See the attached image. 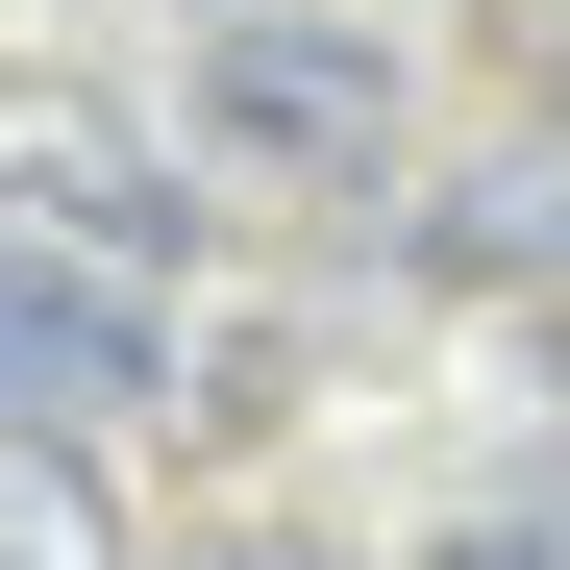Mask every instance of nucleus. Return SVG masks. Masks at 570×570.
<instances>
[{
	"instance_id": "1",
	"label": "nucleus",
	"mask_w": 570,
	"mask_h": 570,
	"mask_svg": "<svg viewBox=\"0 0 570 570\" xmlns=\"http://www.w3.org/2000/svg\"><path fill=\"white\" fill-rule=\"evenodd\" d=\"M174 372V273H125L50 174H0V422H125Z\"/></svg>"
},
{
	"instance_id": "2",
	"label": "nucleus",
	"mask_w": 570,
	"mask_h": 570,
	"mask_svg": "<svg viewBox=\"0 0 570 570\" xmlns=\"http://www.w3.org/2000/svg\"><path fill=\"white\" fill-rule=\"evenodd\" d=\"M199 174H248V199H372V174H397V50L372 26H224L199 50Z\"/></svg>"
},
{
	"instance_id": "3",
	"label": "nucleus",
	"mask_w": 570,
	"mask_h": 570,
	"mask_svg": "<svg viewBox=\"0 0 570 570\" xmlns=\"http://www.w3.org/2000/svg\"><path fill=\"white\" fill-rule=\"evenodd\" d=\"M422 273H446V298H570V100L422 199Z\"/></svg>"
},
{
	"instance_id": "4",
	"label": "nucleus",
	"mask_w": 570,
	"mask_h": 570,
	"mask_svg": "<svg viewBox=\"0 0 570 570\" xmlns=\"http://www.w3.org/2000/svg\"><path fill=\"white\" fill-rule=\"evenodd\" d=\"M0 570H125V521H100V422H0Z\"/></svg>"
},
{
	"instance_id": "5",
	"label": "nucleus",
	"mask_w": 570,
	"mask_h": 570,
	"mask_svg": "<svg viewBox=\"0 0 570 570\" xmlns=\"http://www.w3.org/2000/svg\"><path fill=\"white\" fill-rule=\"evenodd\" d=\"M446 570H570V497H521V521H471Z\"/></svg>"
},
{
	"instance_id": "6",
	"label": "nucleus",
	"mask_w": 570,
	"mask_h": 570,
	"mask_svg": "<svg viewBox=\"0 0 570 570\" xmlns=\"http://www.w3.org/2000/svg\"><path fill=\"white\" fill-rule=\"evenodd\" d=\"M497 26H521V50H570V0H497Z\"/></svg>"
},
{
	"instance_id": "7",
	"label": "nucleus",
	"mask_w": 570,
	"mask_h": 570,
	"mask_svg": "<svg viewBox=\"0 0 570 570\" xmlns=\"http://www.w3.org/2000/svg\"><path fill=\"white\" fill-rule=\"evenodd\" d=\"M224 570H323V546H273V521H248V546H224Z\"/></svg>"
}]
</instances>
